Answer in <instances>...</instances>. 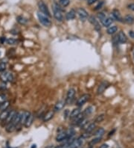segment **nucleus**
<instances>
[{
	"mask_svg": "<svg viewBox=\"0 0 134 148\" xmlns=\"http://www.w3.org/2000/svg\"><path fill=\"white\" fill-rule=\"evenodd\" d=\"M37 17L39 23L45 27H50L51 26V21L47 15L39 11L37 12Z\"/></svg>",
	"mask_w": 134,
	"mask_h": 148,
	"instance_id": "f257e3e1",
	"label": "nucleus"
},
{
	"mask_svg": "<svg viewBox=\"0 0 134 148\" xmlns=\"http://www.w3.org/2000/svg\"><path fill=\"white\" fill-rule=\"evenodd\" d=\"M53 12H54V17L55 18L56 20L59 22H61L63 20V16L62 14L61 9L60 8L59 6L57 5V4L54 5L53 6Z\"/></svg>",
	"mask_w": 134,
	"mask_h": 148,
	"instance_id": "f03ea898",
	"label": "nucleus"
},
{
	"mask_svg": "<svg viewBox=\"0 0 134 148\" xmlns=\"http://www.w3.org/2000/svg\"><path fill=\"white\" fill-rule=\"evenodd\" d=\"M89 98H90V95L89 94H84L81 95V97L78 98V100L77 103H76L77 106L81 107L82 106H83L87 101L89 100Z\"/></svg>",
	"mask_w": 134,
	"mask_h": 148,
	"instance_id": "7ed1b4c3",
	"label": "nucleus"
},
{
	"mask_svg": "<svg viewBox=\"0 0 134 148\" xmlns=\"http://www.w3.org/2000/svg\"><path fill=\"white\" fill-rule=\"evenodd\" d=\"M68 136H69L68 130H62L58 132L55 139L58 142H61V141H65L68 138Z\"/></svg>",
	"mask_w": 134,
	"mask_h": 148,
	"instance_id": "20e7f679",
	"label": "nucleus"
},
{
	"mask_svg": "<svg viewBox=\"0 0 134 148\" xmlns=\"http://www.w3.org/2000/svg\"><path fill=\"white\" fill-rule=\"evenodd\" d=\"M0 79H2V82H11L14 79V76L11 72L4 71L2 72V74L0 75Z\"/></svg>",
	"mask_w": 134,
	"mask_h": 148,
	"instance_id": "39448f33",
	"label": "nucleus"
},
{
	"mask_svg": "<svg viewBox=\"0 0 134 148\" xmlns=\"http://www.w3.org/2000/svg\"><path fill=\"white\" fill-rule=\"evenodd\" d=\"M75 88H69L67 91V94H66V104H70V103L72 102L73 99L75 97Z\"/></svg>",
	"mask_w": 134,
	"mask_h": 148,
	"instance_id": "423d86ee",
	"label": "nucleus"
},
{
	"mask_svg": "<svg viewBox=\"0 0 134 148\" xmlns=\"http://www.w3.org/2000/svg\"><path fill=\"white\" fill-rule=\"evenodd\" d=\"M38 7H39V9L41 13L45 14V15H47L48 17L51 16L49 10L47 5H46L43 1H39V2H38Z\"/></svg>",
	"mask_w": 134,
	"mask_h": 148,
	"instance_id": "0eeeda50",
	"label": "nucleus"
},
{
	"mask_svg": "<svg viewBox=\"0 0 134 148\" xmlns=\"http://www.w3.org/2000/svg\"><path fill=\"white\" fill-rule=\"evenodd\" d=\"M76 12H77L78 15V17H80L81 21H85V20L88 18V16H89L87 11L82 8H79L76 11Z\"/></svg>",
	"mask_w": 134,
	"mask_h": 148,
	"instance_id": "6e6552de",
	"label": "nucleus"
},
{
	"mask_svg": "<svg viewBox=\"0 0 134 148\" xmlns=\"http://www.w3.org/2000/svg\"><path fill=\"white\" fill-rule=\"evenodd\" d=\"M66 104V100H60L57 101L56 104L55 105V107H54L55 112H57V111H61L65 107Z\"/></svg>",
	"mask_w": 134,
	"mask_h": 148,
	"instance_id": "1a4fd4ad",
	"label": "nucleus"
},
{
	"mask_svg": "<svg viewBox=\"0 0 134 148\" xmlns=\"http://www.w3.org/2000/svg\"><path fill=\"white\" fill-rule=\"evenodd\" d=\"M95 127H96V124L95 123H87L84 127L81 129H83L85 132H89V133H93V131L95 130Z\"/></svg>",
	"mask_w": 134,
	"mask_h": 148,
	"instance_id": "9d476101",
	"label": "nucleus"
},
{
	"mask_svg": "<svg viewBox=\"0 0 134 148\" xmlns=\"http://www.w3.org/2000/svg\"><path fill=\"white\" fill-rule=\"evenodd\" d=\"M89 21L91 23L93 24L94 28H95V29L98 32L101 31V26L100 24H99V21L95 19V17L93 16H90L89 17Z\"/></svg>",
	"mask_w": 134,
	"mask_h": 148,
	"instance_id": "9b49d317",
	"label": "nucleus"
},
{
	"mask_svg": "<svg viewBox=\"0 0 134 148\" xmlns=\"http://www.w3.org/2000/svg\"><path fill=\"white\" fill-rule=\"evenodd\" d=\"M112 18L114 19V20H117L118 22H123V19L122 17L120 14V12L119 11L117 10V9H114V10H112Z\"/></svg>",
	"mask_w": 134,
	"mask_h": 148,
	"instance_id": "f8f14e48",
	"label": "nucleus"
},
{
	"mask_svg": "<svg viewBox=\"0 0 134 148\" xmlns=\"http://www.w3.org/2000/svg\"><path fill=\"white\" fill-rule=\"evenodd\" d=\"M81 113V107H78V108H75V109H73L71 112H70V115H69V118L70 119V120H72V119H74L75 117H76L77 116H78V115H80Z\"/></svg>",
	"mask_w": 134,
	"mask_h": 148,
	"instance_id": "ddd939ff",
	"label": "nucleus"
},
{
	"mask_svg": "<svg viewBox=\"0 0 134 148\" xmlns=\"http://www.w3.org/2000/svg\"><path fill=\"white\" fill-rule=\"evenodd\" d=\"M54 115H55V111H49L48 112H46L45 115L43 116V122H47V121H50L51 119L53 118Z\"/></svg>",
	"mask_w": 134,
	"mask_h": 148,
	"instance_id": "4468645a",
	"label": "nucleus"
},
{
	"mask_svg": "<svg viewBox=\"0 0 134 148\" xmlns=\"http://www.w3.org/2000/svg\"><path fill=\"white\" fill-rule=\"evenodd\" d=\"M107 85H108V83L106 82H103L101 83L99 88H98V90H97L98 94H102L106 89V88H107Z\"/></svg>",
	"mask_w": 134,
	"mask_h": 148,
	"instance_id": "2eb2a0df",
	"label": "nucleus"
},
{
	"mask_svg": "<svg viewBox=\"0 0 134 148\" xmlns=\"http://www.w3.org/2000/svg\"><path fill=\"white\" fill-rule=\"evenodd\" d=\"M117 38H118V41L119 42L120 44H125L127 42V40L126 35L123 32H119L118 36H117Z\"/></svg>",
	"mask_w": 134,
	"mask_h": 148,
	"instance_id": "dca6fc26",
	"label": "nucleus"
},
{
	"mask_svg": "<svg viewBox=\"0 0 134 148\" xmlns=\"http://www.w3.org/2000/svg\"><path fill=\"white\" fill-rule=\"evenodd\" d=\"M34 119V116L32 113H31V114L28 115V117H27V119H26V122H25V124H24L25 127H26V128H29L30 126L32 125V123H33Z\"/></svg>",
	"mask_w": 134,
	"mask_h": 148,
	"instance_id": "f3484780",
	"label": "nucleus"
},
{
	"mask_svg": "<svg viewBox=\"0 0 134 148\" xmlns=\"http://www.w3.org/2000/svg\"><path fill=\"white\" fill-rule=\"evenodd\" d=\"M10 109H5V110L4 111H1V113H0V121H5L7 119V117H8V115H9V114H10L11 112Z\"/></svg>",
	"mask_w": 134,
	"mask_h": 148,
	"instance_id": "a211bd4d",
	"label": "nucleus"
},
{
	"mask_svg": "<svg viewBox=\"0 0 134 148\" xmlns=\"http://www.w3.org/2000/svg\"><path fill=\"white\" fill-rule=\"evenodd\" d=\"M76 11L74 10V9H71V10L69 11L66 14V19L67 20H74L76 17Z\"/></svg>",
	"mask_w": 134,
	"mask_h": 148,
	"instance_id": "6ab92c4d",
	"label": "nucleus"
},
{
	"mask_svg": "<svg viewBox=\"0 0 134 148\" xmlns=\"http://www.w3.org/2000/svg\"><path fill=\"white\" fill-rule=\"evenodd\" d=\"M113 21H114V19L112 17H106L101 22V23L104 27H109L113 23Z\"/></svg>",
	"mask_w": 134,
	"mask_h": 148,
	"instance_id": "aec40b11",
	"label": "nucleus"
},
{
	"mask_svg": "<svg viewBox=\"0 0 134 148\" xmlns=\"http://www.w3.org/2000/svg\"><path fill=\"white\" fill-rule=\"evenodd\" d=\"M16 126H15L13 123L11 122L6 125L5 130H6V132H9V133H11V132H14V131L16 129Z\"/></svg>",
	"mask_w": 134,
	"mask_h": 148,
	"instance_id": "412c9836",
	"label": "nucleus"
},
{
	"mask_svg": "<svg viewBox=\"0 0 134 148\" xmlns=\"http://www.w3.org/2000/svg\"><path fill=\"white\" fill-rule=\"evenodd\" d=\"M16 114V111L15 110H11V111L10 114H9V115H8V117H7V119H6L5 121V122L6 125L8 124V123H11L12 121V120H13V118L14 117V116H15V115Z\"/></svg>",
	"mask_w": 134,
	"mask_h": 148,
	"instance_id": "4be33fe9",
	"label": "nucleus"
},
{
	"mask_svg": "<svg viewBox=\"0 0 134 148\" xmlns=\"http://www.w3.org/2000/svg\"><path fill=\"white\" fill-rule=\"evenodd\" d=\"M31 114V112L29 111H22V117H21V120H20V125L25 124V122H26V119L28 117V115Z\"/></svg>",
	"mask_w": 134,
	"mask_h": 148,
	"instance_id": "5701e85b",
	"label": "nucleus"
},
{
	"mask_svg": "<svg viewBox=\"0 0 134 148\" xmlns=\"http://www.w3.org/2000/svg\"><path fill=\"white\" fill-rule=\"evenodd\" d=\"M124 21L125 23H127V24H133L134 23V17L131 14H127L126 16L124 17Z\"/></svg>",
	"mask_w": 134,
	"mask_h": 148,
	"instance_id": "b1692460",
	"label": "nucleus"
},
{
	"mask_svg": "<svg viewBox=\"0 0 134 148\" xmlns=\"http://www.w3.org/2000/svg\"><path fill=\"white\" fill-rule=\"evenodd\" d=\"M104 129L102 128V127H100V128L98 129L94 132V134L93 135H94L95 137H102L103 135H104Z\"/></svg>",
	"mask_w": 134,
	"mask_h": 148,
	"instance_id": "393cba45",
	"label": "nucleus"
},
{
	"mask_svg": "<svg viewBox=\"0 0 134 148\" xmlns=\"http://www.w3.org/2000/svg\"><path fill=\"white\" fill-rule=\"evenodd\" d=\"M101 138H102V137H95V138H94L89 141V145L90 147L94 146V145H95V144L100 142L101 141Z\"/></svg>",
	"mask_w": 134,
	"mask_h": 148,
	"instance_id": "a878e982",
	"label": "nucleus"
},
{
	"mask_svg": "<svg viewBox=\"0 0 134 148\" xmlns=\"http://www.w3.org/2000/svg\"><path fill=\"white\" fill-rule=\"evenodd\" d=\"M118 31V28L117 26H110V27H109L106 30V33L108 34V35H114L116 32Z\"/></svg>",
	"mask_w": 134,
	"mask_h": 148,
	"instance_id": "bb28decb",
	"label": "nucleus"
},
{
	"mask_svg": "<svg viewBox=\"0 0 134 148\" xmlns=\"http://www.w3.org/2000/svg\"><path fill=\"white\" fill-rule=\"evenodd\" d=\"M16 20H17V22L19 23L20 25H26V24L28 23V20H27L26 18L24 17H22V16L17 17Z\"/></svg>",
	"mask_w": 134,
	"mask_h": 148,
	"instance_id": "cd10ccee",
	"label": "nucleus"
},
{
	"mask_svg": "<svg viewBox=\"0 0 134 148\" xmlns=\"http://www.w3.org/2000/svg\"><path fill=\"white\" fill-rule=\"evenodd\" d=\"M93 111H94V108H93V106H89L87 107V109L83 111V114L84 115V116H86V115H90L91 113H93Z\"/></svg>",
	"mask_w": 134,
	"mask_h": 148,
	"instance_id": "c85d7f7f",
	"label": "nucleus"
},
{
	"mask_svg": "<svg viewBox=\"0 0 134 148\" xmlns=\"http://www.w3.org/2000/svg\"><path fill=\"white\" fill-rule=\"evenodd\" d=\"M105 119V115L104 114H101V115H98L96 117V118L95 119V123H101Z\"/></svg>",
	"mask_w": 134,
	"mask_h": 148,
	"instance_id": "c756f323",
	"label": "nucleus"
},
{
	"mask_svg": "<svg viewBox=\"0 0 134 148\" xmlns=\"http://www.w3.org/2000/svg\"><path fill=\"white\" fill-rule=\"evenodd\" d=\"M8 106H9V102L8 101H6L0 104V110L1 111H4L5 109H8Z\"/></svg>",
	"mask_w": 134,
	"mask_h": 148,
	"instance_id": "7c9ffc66",
	"label": "nucleus"
},
{
	"mask_svg": "<svg viewBox=\"0 0 134 148\" xmlns=\"http://www.w3.org/2000/svg\"><path fill=\"white\" fill-rule=\"evenodd\" d=\"M59 2L60 4L63 5V7H66V6H68L69 5L70 1L69 0H59Z\"/></svg>",
	"mask_w": 134,
	"mask_h": 148,
	"instance_id": "2f4dec72",
	"label": "nucleus"
},
{
	"mask_svg": "<svg viewBox=\"0 0 134 148\" xmlns=\"http://www.w3.org/2000/svg\"><path fill=\"white\" fill-rule=\"evenodd\" d=\"M6 42H7V44H9V45H14V44H15L16 43V40L14 38H8L7 39V40H6Z\"/></svg>",
	"mask_w": 134,
	"mask_h": 148,
	"instance_id": "473e14b6",
	"label": "nucleus"
},
{
	"mask_svg": "<svg viewBox=\"0 0 134 148\" xmlns=\"http://www.w3.org/2000/svg\"><path fill=\"white\" fill-rule=\"evenodd\" d=\"M6 69V64L5 62L0 63V73L4 72Z\"/></svg>",
	"mask_w": 134,
	"mask_h": 148,
	"instance_id": "72a5a7b5",
	"label": "nucleus"
},
{
	"mask_svg": "<svg viewBox=\"0 0 134 148\" xmlns=\"http://www.w3.org/2000/svg\"><path fill=\"white\" fill-rule=\"evenodd\" d=\"M98 18H99L101 22H102L103 20L106 18V16H105V14H104V13H99V14H98Z\"/></svg>",
	"mask_w": 134,
	"mask_h": 148,
	"instance_id": "f704fd0d",
	"label": "nucleus"
},
{
	"mask_svg": "<svg viewBox=\"0 0 134 148\" xmlns=\"http://www.w3.org/2000/svg\"><path fill=\"white\" fill-rule=\"evenodd\" d=\"M93 135V133H89V132H84V133H83V134H82V135H81V136L83 137L84 139H86V138H90V137L92 136Z\"/></svg>",
	"mask_w": 134,
	"mask_h": 148,
	"instance_id": "c9c22d12",
	"label": "nucleus"
},
{
	"mask_svg": "<svg viewBox=\"0 0 134 148\" xmlns=\"http://www.w3.org/2000/svg\"><path fill=\"white\" fill-rule=\"evenodd\" d=\"M7 100V97L6 95L5 94H0V103H4V102H6Z\"/></svg>",
	"mask_w": 134,
	"mask_h": 148,
	"instance_id": "e433bc0d",
	"label": "nucleus"
},
{
	"mask_svg": "<svg viewBox=\"0 0 134 148\" xmlns=\"http://www.w3.org/2000/svg\"><path fill=\"white\" fill-rule=\"evenodd\" d=\"M69 115H70V112H69V109H66V110L64 111V113H63L64 118L66 119L67 117H69Z\"/></svg>",
	"mask_w": 134,
	"mask_h": 148,
	"instance_id": "4c0bfd02",
	"label": "nucleus"
},
{
	"mask_svg": "<svg viewBox=\"0 0 134 148\" xmlns=\"http://www.w3.org/2000/svg\"><path fill=\"white\" fill-rule=\"evenodd\" d=\"M103 5H104V2H101L100 3H99V4L98 5H97L96 7H95V10L97 11V10H99V9H100V8H101V7H102V6H103Z\"/></svg>",
	"mask_w": 134,
	"mask_h": 148,
	"instance_id": "58836bf2",
	"label": "nucleus"
},
{
	"mask_svg": "<svg viewBox=\"0 0 134 148\" xmlns=\"http://www.w3.org/2000/svg\"><path fill=\"white\" fill-rule=\"evenodd\" d=\"M0 88L2 89V90H4V89L6 88L5 82H2V84H0Z\"/></svg>",
	"mask_w": 134,
	"mask_h": 148,
	"instance_id": "ea45409f",
	"label": "nucleus"
},
{
	"mask_svg": "<svg viewBox=\"0 0 134 148\" xmlns=\"http://www.w3.org/2000/svg\"><path fill=\"white\" fill-rule=\"evenodd\" d=\"M128 8L130 10L133 11H134V3H132V4H130L128 5Z\"/></svg>",
	"mask_w": 134,
	"mask_h": 148,
	"instance_id": "a19ab883",
	"label": "nucleus"
},
{
	"mask_svg": "<svg viewBox=\"0 0 134 148\" xmlns=\"http://www.w3.org/2000/svg\"><path fill=\"white\" fill-rule=\"evenodd\" d=\"M97 1H98V0H88V1H87V4L92 5V4H93L94 2H97Z\"/></svg>",
	"mask_w": 134,
	"mask_h": 148,
	"instance_id": "79ce46f5",
	"label": "nucleus"
},
{
	"mask_svg": "<svg viewBox=\"0 0 134 148\" xmlns=\"http://www.w3.org/2000/svg\"><path fill=\"white\" fill-rule=\"evenodd\" d=\"M129 35H130V38H133V39H134V32L133 31H130V32H129Z\"/></svg>",
	"mask_w": 134,
	"mask_h": 148,
	"instance_id": "37998d69",
	"label": "nucleus"
},
{
	"mask_svg": "<svg viewBox=\"0 0 134 148\" xmlns=\"http://www.w3.org/2000/svg\"><path fill=\"white\" fill-rule=\"evenodd\" d=\"M99 148H109V145L107 144H103Z\"/></svg>",
	"mask_w": 134,
	"mask_h": 148,
	"instance_id": "c03bdc74",
	"label": "nucleus"
},
{
	"mask_svg": "<svg viewBox=\"0 0 134 148\" xmlns=\"http://www.w3.org/2000/svg\"><path fill=\"white\" fill-rule=\"evenodd\" d=\"M0 40H1V42H2V44H3V43H5V42L6 40H7L5 39V38H2Z\"/></svg>",
	"mask_w": 134,
	"mask_h": 148,
	"instance_id": "a18cd8bd",
	"label": "nucleus"
},
{
	"mask_svg": "<svg viewBox=\"0 0 134 148\" xmlns=\"http://www.w3.org/2000/svg\"><path fill=\"white\" fill-rule=\"evenodd\" d=\"M115 132V129H113V130L112 131H111L110 132V133H109V136H110V135H113L112 134V133H113V132Z\"/></svg>",
	"mask_w": 134,
	"mask_h": 148,
	"instance_id": "49530a36",
	"label": "nucleus"
},
{
	"mask_svg": "<svg viewBox=\"0 0 134 148\" xmlns=\"http://www.w3.org/2000/svg\"><path fill=\"white\" fill-rule=\"evenodd\" d=\"M36 147H37V145H36V144H33L32 147V148H36Z\"/></svg>",
	"mask_w": 134,
	"mask_h": 148,
	"instance_id": "de8ad7c7",
	"label": "nucleus"
},
{
	"mask_svg": "<svg viewBox=\"0 0 134 148\" xmlns=\"http://www.w3.org/2000/svg\"><path fill=\"white\" fill-rule=\"evenodd\" d=\"M133 58H134V52H133Z\"/></svg>",
	"mask_w": 134,
	"mask_h": 148,
	"instance_id": "09e8293b",
	"label": "nucleus"
},
{
	"mask_svg": "<svg viewBox=\"0 0 134 148\" xmlns=\"http://www.w3.org/2000/svg\"><path fill=\"white\" fill-rule=\"evenodd\" d=\"M8 148H11V147H8Z\"/></svg>",
	"mask_w": 134,
	"mask_h": 148,
	"instance_id": "8fccbe9b",
	"label": "nucleus"
}]
</instances>
